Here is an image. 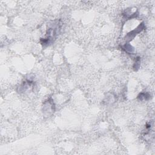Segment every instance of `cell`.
Listing matches in <instances>:
<instances>
[{
  "instance_id": "1",
  "label": "cell",
  "mask_w": 155,
  "mask_h": 155,
  "mask_svg": "<svg viewBox=\"0 0 155 155\" xmlns=\"http://www.w3.org/2000/svg\"><path fill=\"white\" fill-rule=\"evenodd\" d=\"M61 26L62 23L61 20H56L50 24L47 29L45 38H41L40 39L41 44L43 46L45 47L53 42L61 31Z\"/></svg>"
},
{
  "instance_id": "2",
  "label": "cell",
  "mask_w": 155,
  "mask_h": 155,
  "mask_svg": "<svg viewBox=\"0 0 155 155\" xmlns=\"http://www.w3.org/2000/svg\"><path fill=\"white\" fill-rule=\"evenodd\" d=\"M145 28V25L144 24V22H142L140 23L136 28H134V30L130 31L129 33H128L124 39L127 42H130L131 41V40H133L134 37L137 35L139 34V33H140L142 31H143L144 29Z\"/></svg>"
},
{
  "instance_id": "3",
  "label": "cell",
  "mask_w": 155,
  "mask_h": 155,
  "mask_svg": "<svg viewBox=\"0 0 155 155\" xmlns=\"http://www.w3.org/2000/svg\"><path fill=\"white\" fill-rule=\"evenodd\" d=\"M55 110V105L54 101L51 98L45 101L43 105V113L45 114L50 116L52 114Z\"/></svg>"
},
{
  "instance_id": "4",
  "label": "cell",
  "mask_w": 155,
  "mask_h": 155,
  "mask_svg": "<svg viewBox=\"0 0 155 155\" xmlns=\"http://www.w3.org/2000/svg\"><path fill=\"white\" fill-rule=\"evenodd\" d=\"M34 83L33 81L30 80H26L24 81L22 84L19 87V92L20 93H24L28 90L33 85Z\"/></svg>"
},
{
  "instance_id": "5",
  "label": "cell",
  "mask_w": 155,
  "mask_h": 155,
  "mask_svg": "<svg viewBox=\"0 0 155 155\" xmlns=\"http://www.w3.org/2000/svg\"><path fill=\"white\" fill-rule=\"evenodd\" d=\"M150 98H151V94L147 91L141 92L137 96V99L140 101H148Z\"/></svg>"
},
{
  "instance_id": "6",
  "label": "cell",
  "mask_w": 155,
  "mask_h": 155,
  "mask_svg": "<svg viewBox=\"0 0 155 155\" xmlns=\"http://www.w3.org/2000/svg\"><path fill=\"white\" fill-rule=\"evenodd\" d=\"M121 48H122V50H124L125 51L129 53H132L134 52V47H132V45H131L128 42V43H125L124 45H122L121 47Z\"/></svg>"
},
{
  "instance_id": "7",
  "label": "cell",
  "mask_w": 155,
  "mask_h": 155,
  "mask_svg": "<svg viewBox=\"0 0 155 155\" xmlns=\"http://www.w3.org/2000/svg\"><path fill=\"white\" fill-rule=\"evenodd\" d=\"M140 57H136V59H135V62L134 63V65L133 66V70L134 71H137L140 67Z\"/></svg>"
}]
</instances>
